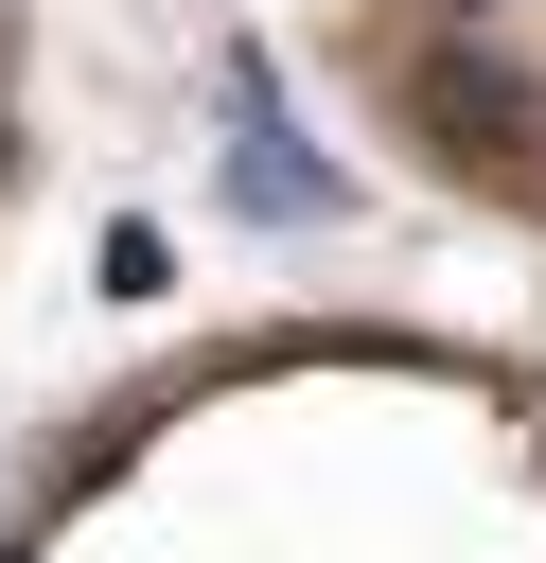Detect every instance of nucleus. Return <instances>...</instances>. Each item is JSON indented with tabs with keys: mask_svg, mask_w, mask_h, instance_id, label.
Segmentation results:
<instances>
[{
	"mask_svg": "<svg viewBox=\"0 0 546 563\" xmlns=\"http://www.w3.org/2000/svg\"><path fill=\"white\" fill-rule=\"evenodd\" d=\"M229 211H282V229H317V211H335V176H317V158H299V141L247 106V141H229Z\"/></svg>",
	"mask_w": 546,
	"mask_h": 563,
	"instance_id": "nucleus-1",
	"label": "nucleus"
},
{
	"mask_svg": "<svg viewBox=\"0 0 546 563\" xmlns=\"http://www.w3.org/2000/svg\"><path fill=\"white\" fill-rule=\"evenodd\" d=\"M423 106H440L458 141H528V88H511V70H476V53H440V70H423Z\"/></svg>",
	"mask_w": 546,
	"mask_h": 563,
	"instance_id": "nucleus-2",
	"label": "nucleus"
},
{
	"mask_svg": "<svg viewBox=\"0 0 546 563\" xmlns=\"http://www.w3.org/2000/svg\"><path fill=\"white\" fill-rule=\"evenodd\" d=\"M440 18H493V0H440Z\"/></svg>",
	"mask_w": 546,
	"mask_h": 563,
	"instance_id": "nucleus-3",
	"label": "nucleus"
}]
</instances>
